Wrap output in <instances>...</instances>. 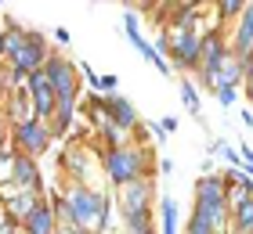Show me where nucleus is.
<instances>
[{
  "instance_id": "obj_28",
  "label": "nucleus",
  "mask_w": 253,
  "mask_h": 234,
  "mask_svg": "<svg viewBox=\"0 0 253 234\" xmlns=\"http://www.w3.org/2000/svg\"><path fill=\"white\" fill-rule=\"evenodd\" d=\"M217 101H221L224 108H232V104H235V90L232 87H217Z\"/></svg>"
},
{
  "instance_id": "obj_9",
  "label": "nucleus",
  "mask_w": 253,
  "mask_h": 234,
  "mask_svg": "<svg viewBox=\"0 0 253 234\" xmlns=\"http://www.w3.org/2000/svg\"><path fill=\"white\" fill-rule=\"evenodd\" d=\"M224 58H228V47H224V40L217 36V33L203 36V47H199V65H195V68H199V76H203V79H210V76H213V68L221 65Z\"/></svg>"
},
{
  "instance_id": "obj_35",
  "label": "nucleus",
  "mask_w": 253,
  "mask_h": 234,
  "mask_svg": "<svg viewBox=\"0 0 253 234\" xmlns=\"http://www.w3.org/2000/svg\"><path fill=\"white\" fill-rule=\"evenodd\" d=\"M0 54H4V33H0Z\"/></svg>"
},
{
  "instance_id": "obj_25",
  "label": "nucleus",
  "mask_w": 253,
  "mask_h": 234,
  "mask_svg": "<svg viewBox=\"0 0 253 234\" xmlns=\"http://www.w3.org/2000/svg\"><path fill=\"white\" fill-rule=\"evenodd\" d=\"M123 29H126V40L141 36V22H137V15H134V11H123Z\"/></svg>"
},
{
  "instance_id": "obj_21",
  "label": "nucleus",
  "mask_w": 253,
  "mask_h": 234,
  "mask_svg": "<svg viewBox=\"0 0 253 234\" xmlns=\"http://www.w3.org/2000/svg\"><path fill=\"white\" fill-rule=\"evenodd\" d=\"M22 47H26V33L11 26V29L4 33V54H11V58H15V54L22 51Z\"/></svg>"
},
{
  "instance_id": "obj_2",
  "label": "nucleus",
  "mask_w": 253,
  "mask_h": 234,
  "mask_svg": "<svg viewBox=\"0 0 253 234\" xmlns=\"http://www.w3.org/2000/svg\"><path fill=\"white\" fill-rule=\"evenodd\" d=\"M141 166H145V151H134V148H112L105 155V173L120 187L130 180H141Z\"/></svg>"
},
{
  "instance_id": "obj_6",
  "label": "nucleus",
  "mask_w": 253,
  "mask_h": 234,
  "mask_svg": "<svg viewBox=\"0 0 253 234\" xmlns=\"http://www.w3.org/2000/svg\"><path fill=\"white\" fill-rule=\"evenodd\" d=\"M43 58H47V47H43V36L40 33H26V47L11 58V68H22V72H37L43 68Z\"/></svg>"
},
{
  "instance_id": "obj_5",
  "label": "nucleus",
  "mask_w": 253,
  "mask_h": 234,
  "mask_svg": "<svg viewBox=\"0 0 253 234\" xmlns=\"http://www.w3.org/2000/svg\"><path fill=\"white\" fill-rule=\"evenodd\" d=\"M199 47H203V36L199 33H174V40H170V62L177 68H195L199 65Z\"/></svg>"
},
{
  "instance_id": "obj_14",
  "label": "nucleus",
  "mask_w": 253,
  "mask_h": 234,
  "mask_svg": "<svg viewBox=\"0 0 253 234\" xmlns=\"http://www.w3.org/2000/svg\"><path fill=\"white\" fill-rule=\"evenodd\" d=\"M239 62H246L253 54V4H243V18H239V33H235V51Z\"/></svg>"
},
{
  "instance_id": "obj_33",
  "label": "nucleus",
  "mask_w": 253,
  "mask_h": 234,
  "mask_svg": "<svg viewBox=\"0 0 253 234\" xmlns=\"http://www.w3.org/2000/svg\"><path fill=\"white\" fill-rule=\"evenodd\" d=\"M243 123H246V126H253V112H250V108H243Z\"/></svg>"
},
{
  "instance_id": "obj_15",
  "label": "nucleus",
  "mask_w": 253,
  "mask_h": 234,
  "mask_svg": "<svg viewBox=\"0 0 253 234\" xmlns=\"http://www.w3.org/2000/svg\"><path fill=\"white\" fill-rule=\"evenodd\" d=\"M26 231H29V234H54V213H51L47 202H40V205L26 216Z\"/></svg>"
},
{
  "instance_id": "obj_3",
  "label": "nucleus",
  "mask_w": 253,
  "mask_h": 234,
  "mask_svg": "<svg viewBox=\"0 0 253 234\" xmlns=\"http://www.w3.org/2000/svg\"><path fill=\"white\" fill-rule=\"evenodd\" d=\"M228 227V205L224 202H195L188 234H224Z\"/></svg>"
},
{
  "instance_id": "obj_13",
  "label": "nucleus",
  "mask_w": 253,
  "mask_h": 234,
  "mask_svg": "<svg viewBox=\"0 0 253 234\" xmlns=\"http://www.w3.org/2000/svg\"><path fill=\"white\" fill-rule=\"evenodd\" d=\"M123 191V213H141V209H148V202H152V184L148 180H130L120 187Z\"/></svg>"
},
{
  "instance_id": "obj_27",
  "label": "nucleus",
  "mask_w": 253,
  "mask_h": 234,
  "mask_svg": "<svg viewBox=\"0 0 253 234\" xmlns=\"http://www.w3.org/2000/svg\"><path fill=\"white\" fill-rule=\"evenodd\" d=\"M65 162H69V166H73V169L80 173V177L87 173V162H84V155H80V151H69V159H65Z\"/></svg>"
},
{
  "instance_id": "obj_7",
  "label": "nucleus",
  "mask_w": 253,
  "mask_h": 234,
  "mask_svg": "<svg viewBox=\"0 0 253 234\" xmlns=\"http://www.w3.org/2000/svg\"><path fill=\"white\" fill-rule=\"evenodd\" d=\"M47 79H51V87L58 98H76V72H73V65L65 62V58H47Z\"/></svg>"
},
{
  "instance_id": "obj_24",
  "label": "nucleus",
  "mask_w": 253,
  "mask_h": 234,
  "mask_svg": "<svg viewBox=\"0 0 253 234\" xmlns=\"http://www.w3.org/2000/svg\"><path fill=\"white\" fill-rule=\"evenodd\" d=\"M217 15H221V18L243 15V0H221V4H217Z\"/></svg>"
},
{
  "instance_id": "obj_8",
  "label": "nucleus",
  "mask_w": 253,
  "mask_h": 234,
  "mask_svg": "<svg viewBox=\"0 0 253 234\" xmlns=\"http://www.w3.org/2000/svg\"><path fill=\"white\" fill-rule=\"evenodd\" d=\"M15 134H18V144L29 151V159L40 155V151H47V144H51V134H47V126L40 119H22Z\"/></svg>"
},
{
  "instance_id": "obj_23",
  "label": "nucleus",
  "mask_w": 253,
  "mask_h": 234,
  "mask_svg": "<svg viewBox=\"0 0 253 234\" xmlns=\"http://www.w3.org/2000/svg\"><path fill=\"white\" fill-rule=\"evenodd\" d=\"M181 101H185V108L192 115H199V90H195L188 79H181Z\"/></svg>"
},
{
  "instance_id": "obj_37",
  "label": "nucleus",
  "mask_w": 253,
  "mask_h": 234,
  "mask_svg": "<svg viewBox=\"0 0 253 234\" xmlns=\"http://www.w3.org/2000/svg\"><path fill=\"white\" fill-rule=\"evenodd\" d=\"M62 234H73V231H62Z\"/></svg>"
},
{
  "instance_id": "obj_11",
  "label": "nucleus",
  "mask_w": 253,
  "mask_h": 234,
  "mask_svg": "<svg viewBox=\"0 0 253 234\" xmlns=\"http://www.w3.org/2000/svg\"><path fill=\"white\" fill-rule=\"evenodd\" d=\"M11 184H18L22 191H40V169L37 162H33L29 155H15V162H11Z\"/></svg>"
},
{
  "instance_id": "obj_26",
  "label": "nucleus",
  "mask_w": 253,
  "mask_h": 234,
  "mask_svg": "<svg viewBox=\"0 0 253 234\" xmlns=\"http://www.w3.org/2000/svg\"><path fill=\"white\" fill-rule=\"evenodd\" d=\"M152 126H156L159 137H170V134L177 130V119H174V115H167V119H159V123H152Z\"/></svg>"
},
{
  "instance_id": "obj_36",
  "label": "nucleus",
  "mask_w": 253,
  "mask_h": 234,
  "mask_svg": "<svg viewBox=\"0 0 253 234\" xmlns=\"http://www.w3.org/2000/svg\"><path fill=\"white\" fill-rule=\"evenodd\" d=\"M250 101H253V79H250Z\"/></svg>"
},
{
  "instance_id": "obj_22",
  "label": "nucleus",
  "mask_w": 253,
  "mask_h": 234,
  "mask_svg": "<svg viewBox=\"0 0 253 234\" xmlns=\"http://www.w3.org/2000/svg\"><path fill=\"white\" fill-rule=\"evenodd\" d=\"M195 22H199L195 7H192V4H181V7H177V33H192Z\"/></svg>"
},
{
  "instance_id": "obj_10",
  "label": "nucleus",
  "mask_w": 253,
  "mask_h": 234,
  "mask_svg": "<svg viewBox=\"0 0 253 234\" xmlns=\"http://www.w3.org/2000/svg\"><path fill=\"white\" fill-rule=\"evenodd\" d=\"M98 104H105V115L112 119V126L116 130H130V126L137 123V112H134V104L126 101V98H120V94H109V98H101Z\"/></svg>"
},
{
  "instance_id": "obj_29",
  "label": "nucleus",
  "mask_w": 253,
  "mask_h": 234,
  "mask_svg": "<svg viewBox=\"0 0 253 234\" xmlns=\"http://www.w3.org/2000/svg\"><path fill=\"white\" fill-rule=\"evenodd\" d=\"M98 90L101 94H116V76H98Z\"/></svg>"
},
{
  "instance_id": "obj_34",
  "label": "nucleus",
  "mask_w": 253,
  "mask_h": 234,
  "mask_svg": "<svg viewBox=\"0 0 253 234\" xmlns=\"http://www.w3.org/2000/svg\"><path fill=\"white\" fill-rule=\"evenodd\" d=\"M0 213H4V209H0ZM4 227H7V220H4V216H0V231H4Z\"/></svg>"
},
{
  "instance_id": "obj_17",
  "label": "nucleus",
  "mask_w": 253,
  "mask_h": 234,
  "mask_svg": "<svg viewBox=\"0 0 253 234\" xmlns=\"http://www.w3.org/2000/svg\"><path fill=\"white\" fill-rule=\"evenodd\" d=\"M37 205H40L37 191H22L18 198H11V202H7V213H11V220H26Z\"/></svg>"
},
{
  "instance_id": "obj_31",
  "label": "nucleus",
  "mask_w": 253,
  "mask_h": 234,
  "mask_svg": "<svg viewBox=\"0 0 253 234\" xmlns=\"http://www.w3.org/2000/svg\"><path fill=\"white\" fill-rule=\"evenodd\" d=\"M54 40H58V43H69V29L58 26V29H54Z\"/></svg>"
},
{
  "instance_id": "obj_16",
  "label": "nucleus",
  "mask_w": 253,
  "mask_h": 234,
  "mask_svg": "<svg viewBox=\"0 0 253 234\" xmlns=\"http://www.w3.org/2000/svg\"><path fill=\"white\" fill-rule=\"evenodd\" d=\"M224 187H228L224 177H199V184H195V202H224Z\"/></svg>"
},
{
  "instance_id": "obj_4",
  "label": "nucleus",
  "mask_w": 253,
  "mask_h": 234,
  "mask_svg": "<svg viewBox=\"0 0 253 234\" xmlns=\"http://www.w3.org/2000/svg\"><path fill=\"white\" fill-rule=\"evenodd\" d=\"M29 98H33V112H37V119H51L54 115V101H58V94H54L51 79L43 68H37V72H29Z\"/></svg>"
},
{
  "instance_id": "obj_18",
  "label": "nucleus",
  "mask_w": 253,
  "mask_h": 234,
  "mask_svg": "<svg viewBox=\"0 0 253 234\" xmlns=\"http://www.w3.org/2000/svg\"><path fill=\"white\" fill-rule=\"evenodd\" d=\"M250 198H253V187H246V184H228L224 187V205L232 209V213H235V209H243Z\"/></svg>"
},
{
  "instance_id": "obj_12",
  "label": "nucleus",
  "mask_w": 253,
  "mask_h": 234,
  "mask_svg": "<svg viewBox=\"0 0 253 234\" xmlns=\"http://www.w3.org/2000/svg\"><path fill=\"white\" fill-rule=\"evenodd\" d=\"M243 76H246V72H243V62H239V58L228 51V58L213 68V76H210V79H203V83H206V87H213V90H217V87H232V90H235V83H239Z\"/></svg>"
},
{
  "instance_id": "obj_32",
  "label": "nucleus",
  "mask_w": 253,
  "mask_h": 234,
  "mask_svg": "<svg viewBox=\"0 0 253 234\" xmlns=\"http://www.w3.org/2000/svg\"><path fill=\"white\" fill-rule=\"evenodd\" d=\"M243 72H246V76L253 79V54H250V58H246V62H243Z\"/></svg>"
},
{
  "instance_id": "obj_19",
  "label": "nucleus",
  "mask_w": 253,
  "mask_h": 234,
  "mask_svg": "<svg viewBox=\"0 0 253 234\" xmlns=\"http://www.w3.org/2000/svg\"><path fill=\"white\" fill-rule=\"evenodd\" d=\"M163 234H177V202L163 195Z\"/></svg>"
},
{
  "instance_id": "obj_1",
  "label": "nucleus",
  "mask_w": 253,
  "mask_h": 234,
  "mask_svg": "<svg viewBox=\"0 0 253 234\" xmlns=\"http://www.w3.org/2000/svg\"><path fill=\"white\" fill-rule=\"evenodd\" d=\"M62 216H65L69 231H101L109 224V198H101L98 191L76 184L62 205Z\"/></svg>"
},
{
  "instance_id": "obj_20",
  "label": "nucleus",
  "mask_w": 253,
  "mask_h": 234,
  "mask_svg": "<svg viewBox=\"0 0 253 234\" xmlns=\"http://www.w3.org/2000/svg\"><path fill=\"white\" fill-rule=\"evenodd\" d=\"M126 227H130L134 234H152V216H148V209H141V213H126Z\"/></svg>"
},
{
  "instance_id": "obj_30",
  "label": "nucleus",
  "mask_w": 253,
  "mask_h": 234,
  "mask_svg": "<svg viewBox=\"0 0 253 234\" xmlns=\"http://www.w3.org/2000/svg\"><path fill=\"white\" fill-rule=\"evenodd\" d=\"M239 159H243V166H246V169H253V148H250V144L239 148Z\"/></svg>"
}]
</instances>
